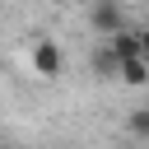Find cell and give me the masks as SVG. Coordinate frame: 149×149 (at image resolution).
Listing matches in <instances>:
<instances>
[{
  "label": "cell",
  "mask_w": 149,
  "mask_h": 149,
  "mask_svg": "<svg viewBox=\"0 0 149 149\" xmlns=\"http://www.w3.org/2000/svg\"><path fill=\"white\" fill-rule=\"evenodd\" d=\"M88 28L107 42L112 33H121L126 28V14H121V0H93V9H88Z\"/></svg>",
  "instance_id": "6da1fadb"
},
{
  "label": "cell",
  "mask_w": 149,
  "mask_h": 149,
  "mask_svg": "<svg viewBox=\"0 0 149 149\" xmlns=\"http://www.w3.org/2000/svg\"><path fill=\"white\" fill-rule=\"evenodd\" d=\"M116 79H121V84H130V88H140V84H149V65H144L140 56H135V61H121Z\"/></svg>",
  "instance_id": "5b68a950"
},
{
  "label": "cell",
  "mask_w": 149,
  "mask_h": 149,
  "mask_svg": "<svg viewBox=\"0 0 149 149\" xmlns=\"http://www.w3.org/2000/svg\"><path fill=\"white\" fill-rule=\"evenodd\" d=\"M140 61L149 65V28H140Z\"/></svg>",
  "instance_id": "52a82bcc"
},
{
  "label": "cell",
  "mask_w": 149,
  "mask_h": 149,
  "mask_svg": "<svg viewBox=\"0 0 149 149\" xmlns=\"http://www.w3.org/2000/svg\"><path fill=\"white\" fill-rule=\"evenodd\" d=\"M107 51H112L116 61H135V56H140V28H121V33H112V37H107Z\"/></svg>",
  "instance_id": "3957f363"
},
{
  "label": "cell",
  "mask_w": 149,
  "mask_h": 149,
  "mask_svg": "<svg viewBox=\"0 0 149 149\" xmlns=\"http://www.w3.org/2000/svg\"><path fill=\"white\" fill-rule=\"evenodd\" d=\"M88 70L98 74V79H116V70H121V61L107 51V42H98L93 47V56H88Z\"/></svg>",
  "instance_id": "277c9868"
},
{
  "label": "cell",
  "mask_w": 149,
  "mask_h": 149,
  "mask_svg": "<svg viewBox=\"0 0 149 149\" xmlns=\"http://www.w3.org/2000/svg\"><path fill=\"white\" fill-rule=\"evenodd\" d=\"M126 130H130L135 140H149V107H135V112L126 116Z\"/></svg>",
  "instance_id": "8992f818"
},
{
  "label": "cell",
  "mask_w": 149,
  "mask_h": 149,
  "mask_svg": "<svg viewBox=\"0 0 149 149\" xmlns=\"http://www.w3.org/2000/svg\"><path fill=\"white\" fill-rule=\"evenodd\" d=\"M33 70H37L42 79H56V74H61V47H56L51 37H37V42H33Z\"/></svg>",
  "instance_id": "7a4b0ae2"
}]
</instances>
